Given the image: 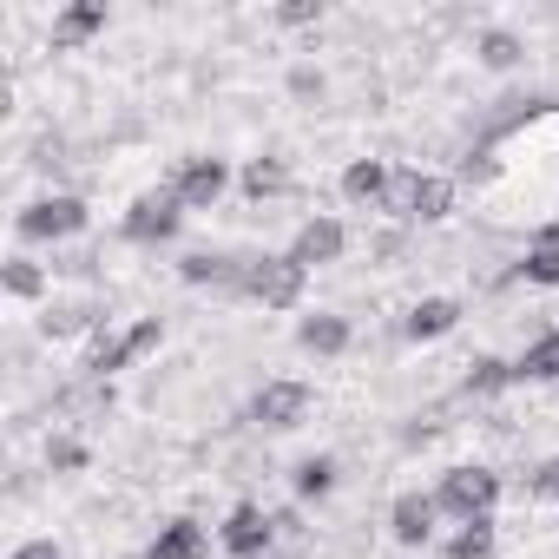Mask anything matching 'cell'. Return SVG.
<instances>
[{
	"label": "cell",
	"instance_id": "ba28073f",
	"mask_svg": "<svg viewBox=\"0 0 559 559\" xmlns=\"http://www.w3.org/2000/svg\"><path fill=\"white\" fill-rule=\"evenodd\" d=\"M343 250H349V230H343L336 217H310V224L297 230V243H290V263L317 270V263H336Z\"/></svg>",
	"mask_w": 559,
	"mask_h": 559
},
{
	"label": "cell",
	"instance_id": "9c48e42d",
	"mask_svg": "<svg viewBox=\"0 0 559 559\" xmlns=\"http://www.w3.org/2000/svg\"><path fill=\"white\" fill-rule=\"evenodd\" d=\"M158 336H165V323H158V317H145V323H132V330H126L119 343H99L86 369H93V376H112V369H126V362H139L145 349H158Z\"/></svg>",
	"mask_w": 559,
	"mask_h": 559
},
{
	"label": "cell",
	"instance_id": "603a6c76",
	"mask_svg": "<svg viewBox=\"0 0 559 559\" xmlns=\"http://www.w3.org/2000/svg\"><path fill=\"white\" fill-rule=\"evenodd\" d=\"M520 40L507 34V27H493V34H480V67H493V73H507V67H520Z\"/></svg>",
	"mask_w": 559,
	"mask_h": 559
},
{
	"label": "cell",
	"instance_id": "7402d4cb",
	"mask_svg": "<svg viewBox=\"0 0 559 559\" xmlns=\"http://www.w3.org/2000/svg\"><path fill=\"white\" fill-rule=\"evenodd\" d=\"M330 487H336V461H330V454L297 461V493H304V500H323Z\"/></svg>",
	"mask_w": 559,
	"mask_h": 559
},
{
	"label": "cell",
	"instance_id": "cb8c5ba5",
	"mask_svg": "<svg viewBox=\"0 0 559 559\" xmlns=\"http://www.w3.org/2000/svg\"><path fill=\"white\" fill-rule=\"evenodd\" d=\"M415 191H421V171H389V217H408L415 224Z\"/></svg>",
	"mask_w": 559,
	"mask_h": 559
},
{
	"label": "cell",
	"instance_id": "3957f363",
	"mask_svg": "<svg viewBox=\"0 0 559 559\" xmlns=\"http://www.w3.org/2000/svg\"><path fill=\"white\" fill-rule=\"evenodd\" d=\"M86 230V204L73 198V191H60V198H34L27 211H21V237H80Z\"/></svg>",
	"mask_w": 559,
	"mask_h": 559
},
{
	"label": "cell",
	"instance_id": "f1b7e54d",
	"mask_svg": "<svg viewBox=\"0 0 559 559\" xmlns=\"http://www.w3.org/2000/svg\"><path fill=\"white\" fill-rule=\"evenodd\" d=\"M533 493H559V461H546V467L533 474Z\"/></svg>",
	"mask_w": 559,
	"mask_h": 559
},
{
	"label": "cell",
	"instance_id": "5bb4252c",
	"mask_svg": "<svg viewBox=\"0 0 559 559\" xmlns=\"http://www.w3.org/2000/svg\"><path fill=\"white\" fill-rule=\"evenodd\" d=\"M343 198H349V204H382V198H389V165H382V158H356V165L343 171Z\"/></svg>",
	"mask_w": 559,
	"mask_h": 559
},
{
	"label": "cell",
	"instance_id": "52a82bcc",
	"mask_svg": "<svg viewBox=\"0 0 559 559\" xmlns=\"http://www.w3.org/2000/svg\"><path fill=\"white\" fill-rule=\"evenodd\" d=\"M224 185H230V171H224V158H185V171H178V204L185 211H211L217 198H224Z\"/></svg>",
	"mask_w": 559,
	"mask_h": 559
},
{
	"label": "cell",
	"instance_id": "6da1fadb",
	"mask_svg": "<svg viewBox=\"0 0 559 559\" xmlns=\"http://www.w3.org/2000/svg\"><path fill=\"white\" fill-rule=\"evenodd\" d=\"M493 500H500V474H487V467H448L441 493H435V507L454 520H487Z\"/></svg>",
	"mask_w": 559,
	"mask_h": 559
},
{
	"label": "cell",
	"instance_id": "ffe728a7",
	"mask_svg": "<svg viewBox=\"0 0 559 559\" xmlns=\"http://www.w3.org/2000/svg\"><path fill=\"white\" fill-rule=\"evenodd\" d=\"M448 211H454V178L421 171V191H415V224H441Z\"/></svg>",
	"mask_w": 559,
	"mask_h": 559
},
{
	"label": "cell",
	"instance_id": "44dd1931",
	"mask_svg": "<svg viewBox=\"0 0 559 559\" xmlns=\"http://www.w3.org/2000/svg\"><path fill=\"white\" fill-rule=\"evenodd\" d=\"M493 552V520H461V533L448 539V559H487Z\"/></svg>",
	"mask_w": 559,
	"mask_h": 559
},
{
	"label": "cell",
	"instance_id": "4316f807",
	"mask_svg": "<svg viewBox=\"0 0 559 559\" xmlns=\"http://www.w3.org/2000/svg\"><path fill=\"white\" fill-rule=\"evenodd\" d=\"M507 382H513L507 362H474V376H467V389H480V395H487V389H507Z\"/></svg>",
	"mask_w": 559,
	"mask_h": 559
},
{
	"label": "cell",
	"instance_id": "d6986e66",
	"mask_svg": "<svg viewBox=\"0 0 559 559\" xmlns=\"http://www.w3.org/2000/svg\"><path fill=\"white\" fill-rule=\"evenodd\" d=\"M290 191V171H284V158H250L243 165V198H284Z\"/></svg>",
	"mask_w": 559,
	"mask_h": 559
},
{
	"label": "cell",
	"instance_id": "e0dca14e",
	"mask_svg": "<svg viewBox=\"0 0 559 559\" xmlns=\"http://www.w3.org/2000/svg\"><path fill=\"white\" fill-rule=\"evenodd\" d=\"M513 382H559V330H546V336L513 362Z\"/></svg>",
	"mask_w": 559,
	"mask_h": 559
},
{
	"label": "cell",
	"instance_id": "4fadbf2b",
	"mask_svg": "<svg viewBox=\"0 0 559 559\" xmlns=\"http://www.w3.org/2000/svg\"><path fill=\"white\" fill-rule=\"evenodd\" d=\"M106 27V0H73V8L53 21V47H80Z\"/></svg>",
	"mask_w": 559,
	"mask_h": 559
},
{
	"label": "cell",
	"instance_id": "8992f818",
	"mask_svg": "<svg viewBox=\"0 0 559 559\" xmlns=\"http://www.w3.org/2000/svg\"><path fill=\"white\" fill-rule=\"evenodd\" d=\"M250 415H257L263 428H297V421L310 415V389H304V382H263L257 402H250Z\"/></svg>",
	"mask_w": 559,
	"mask_h": 559
},
{
	"label": "cell",
	"instance_id": "9a60e30c",
	"mask_svg": "<svg viewBox=\"0 0 559 559\" xmlns=\"http://www.w3.org/2000/svg\"><path fill=\"white\" fill-rule=\"evenodd\" d=\"M526 284H546V290H559V224H546L533 243H526Z\"/></svg>",
	"mask_w": 559,
	"mask_h": 559
},
{
	"label": "cell",
	"instance_id": "83f0119b",
	"mask_svg": "<svg viewBox=\"0 0 559 559\" xmlns=\"http://www.w3.org/2000/svg\"><path fill=\"white\" fill-rule=\"evenodd\" d=\"M47 467L73 474V467H86V448H80V441H53V448H47Z\"/></svg>",
	"mask_w": 559,
	"mask_h": 559
},
{
	"label": "cell",
	"instance_id": "d4e9b609",
	"mask_svg": "<svg viewBox=\"0 0 559 559\" xmlns=\"http://www.w3.org/2000/svg\"><path fill=\"white\" fill-rule=\"evenodd\" d=\"M86 323H93V310H86V304H47L40 336H73V330H86Z\"/></svg>",
	"mask_w": 559,
	"mask_h": 559
},
{
	"label": "cell",
	"instance_id": "8fae6325",
	"mask_svg": "<svg viewBox=\"0 0 559 559\" xmlns=\"http://www.w3.org/2000/svg\"><path fill=\"white\" fill-rule=\"evenodd\" d=\"M461 323V304L454 297H428V304H415L408 317H402V336L408 343H435V336H448Z\"/></svg>",
	"mask_w": 559,
	"mask_h": 559
},
{
	"label": "cell",
	"instance_id": "7a4b0ae2",
	"mask_svg": "<svg viewBox=\"0 0 559 559\" xmlns=\"http://www.w3.org/2000/svg\"><path fill=\"white\" fill-rule=\"evenodd\" d=\"M304 263H290V257H250L243 263V290L257 297V304H270V310H290L297 297H304Z\"/></svg>",
	"mask_w": 559,
	"mask_h": 559
},
{
	"label": "cell",
	"instance_id": "f546056e",
	"mask_svg": "<svg viewBox=\"0 0 559 559\" xmlns=\"http://www.w3.org/2000/svg\"><path fill=\"white\" fill-rule=\"evenodd\" d=\"M14 559H60V546H53V539H27Z\"/></svg>",
	"mask_w": 559,
	"mask_h": 559
},
{
	"label": "cell",
	"instance_id": "277c9868",
	"mask_svg": "<svg viewBox=\"0 0 559 559\" xmlns=\"http://www.w3.org/2000/svg\"><path fill=\"white\" fill-rule=\"evenodd\" d=\"M178 217H185L178 191H145V198H132V211H126V237H132V243H165V237L178 230Z\"/></svg>",
	"mask_w": 559,
	"mask_h": 559
},
{
	"label": "cell",
	"instance_id": "7c38bea8",
	"mask_svg": "<svg viewBox=\"0 0 559 559\" xmlns=\"http://www.w3.org/2000/svg\"><path fill=\"white\" fill-rule=\"evenodd\" d=\"M204 552H211V539H204L198 520H171V526H158V539L145 546V559H204Z\"/></svg>",
	"mask_w": 559,
	"mask_h": 559
},
{
	"label": "cell",
	"instance_id": "2e32d148",
	"mask_svg": "<svg viewBox=\"0 0 559 559\" xmlns=\"http://www.w3.org/2000/svg\"><path fill=\"white\" fill-rule=\"evenodd\" d=\"M297 343H304L310 356H343V349H349V323H343V317H304Z\"/></svg>",
	"mask_w": 559,
	"mask_h": 559
},
{
	"label": "cell",
	"instance_id": "5b68a950",
	"mask_svg": "<svg viewBox=\"0 0 559 559\" xmlns=\"http://www.w3.org/2000/svg\"><path fill=\"white\" fill-rule=\"evenodd\" d=\"M217 539H224L237 559H263V546L276 539V513H263V507L243 500V507H230V520L217 526Z\"/></svg>",
	"mask_w": 559,
	"mask_h": 559
},
{
	"label": "cell",
	"instance_id": "484cf974",
	"mask_svg": "<svg viewBox=\"0 0 559 559\" xmlns=\"http://www.w3.org/2000/svg\"><path fill=\"white\" fill-rule=\"evenodd\" d=\"M276 21H284V27H310V21H323V0H284Z\"/></svg>",
	"mask_w": 559,
	"mask_h": 559
},
{
	"label": "cell",
	"instance_id": "30bf717a",
	"mask_svg": "<svg viewBox=\"0 0 559 559\" xmlns=\"http://www.w3.org/2000/svg\"><path fill=\"white\" fill-rule=\"evenodd\" d=\"M435 493H402L395 500V513H389V533L402 539V546H428L435 539Z\"/></svg>",
	"mask_w": 559,
	"mask_h": 559
},
{
	"label": "cell",
	"instance_id": "ac0fdd59",
	"mask_svg": "<svg viewBox=\"0 0 559 559\" xmlns=\"http://www.w3.org/2000/svg\"><path fill=\"white\" fill-rule=\"evenodd\" d=\"M0 284H8V297H14V304H40V297H47V270H40L34 257H8Z\"/></svg>",
	"mask_w": 559,
	"mask_h": 559
}]
</instances>
